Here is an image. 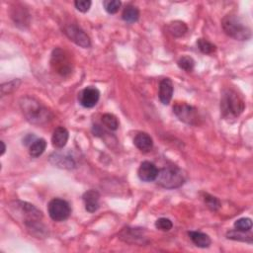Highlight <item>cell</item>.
<instances>
[{"label": "cell", "mask_w": 253, "mask_h": 253, "mask_svg": "<svg viewBox=\"0 0 253 253\" xmlns=\"http://www.w3.org/2000/svg\"><path fill=\"white\" fill-rule=\"evenodd\" d=\"M190 239L192 240V242L201 248H207L211 245L212 240L210 238V236L204 232L201 231H189L188 232Z\"/></svg>", "instance_id": "2e32d148"}, {"label": "cell", "mask_w": 253, "mask_h": 253, "mask_svg": "<svg viewBox=\"0 0 253 253\" xmlns=\"http://www.w3.org/2000/svg\"><path fill=\"white\" fill-rule=\"evenodd\" d=\"M173 227L172 222L166 218H161L156 222V228L162 231H169Z\"/></svg>", "instance_id": "4316f807"}, {"label": "cell", "mask_w": 253, "mask_h": 253, "mask_svg": "<svg viewBox=\"0 0 253 253\" xmlns=\"http://www.w3.org/2000/svg\"><path fill=\"white\" fill-rule=\"evenodd\" d=\"M100 99V91L93 86H88L82 89L78 94V101L82 107L92 108Z\"/></svg>", "instance_id": "9c48e42d"}, {"label": "cell", "mask_w": 253, "mask_h": 253, "mask_svg": "<svg viewBox=\"0 0 253 253\" xmlns=\"http://www.w3.org/2000/svg\"><path fill=\"white\" fill-rule=\"evenodd\" d=\"M49 161L57 167L64 169H73L76 165L72 158L63 154H53L49 157Z\"/></svg>", "instance_id": "5bb4252c"}, {"label": "cell", "mask_w": 253, "mask_h": 253, "mask_svg": "<svg viewBox=\"0 0 253 253\" xmlns=\"http://www.w3.org/2000/svg\"><path fill=\"white\" fill-rule=\"evenodd\" d=\"M122 18L127 23H135L139 18V11L136 6L128 5L123 11Z\"/></svg>", "instance_id": "d6986e66"}, {"label": "cell", "mask_w": 253, "mask_h": 253, "mask_svg": "<svg viewBox=\"0 0 253 253\" xmlns=\"http://www.w3.org/2000/svg\"><path fill=\"white\" fill-rule=\"evenodd\" d=\"M65 33L66 35L72 41L74 42L77 46L87 48L90 47L91 46V41L89 39V37L87 36V34L77 25L75 24H71L69 25L65 28Z\"/></svg>", "instance_id": "ba28073f"}, {"label": "cell", "mask_w": 253, "mask_h": 253, "mask_svg": "<svg viewBox=\"0 0 253 253\" xmlns=\"http://www.w3.org/2000/svg\"><path fill=\"white\" fill-rule=\"evenodd\" d=\"M158 183L165 189H175L181 187L185 182V176L181 169L176 166H166L159 170L156 179Z\"/></svg>", "instance_id": "277c9868"}, {"label": "cell", "mask_w": 253, "mask_h": 253, "mask_svg": "<svg viewBox=\"0 0 253 253\" xmlns=\"http://www.w3.org/2000/svg\"><path fill=\"white\" fill-rule=\"evenodd\" d=\"M50 66L62 76H68L72 72L73 64L70 56L66 50L58 47L54 49L50 59Z\"/></svg>", "instance_id": "5b68a950"}, {"label": "cell", "mask_w": 253, "mask_h": 253, "mask_svg": "<svg viewBox=\"0 0 253 253\" xmlns=\"http://www.w3.org/2000/svg\"><path fill=\"white\" fill-rule=\"evenodd\" d=\"M173 113L181 122L185 124L191 126H197L200 124L201 117L198 109L187 103L177 102L173 106Z\"/></svg>", "instance_id": "8992f818"}, {"label": "cell", "mask_w": 253, "mask_h": 253, "mask_svg": "<svg viewBox=\"0 0 253 253\" xmlns=\"http://www.w3.org/2000/svg\"><path fill=\"white\" fill-rule=\"evenodd\" d=\"M159 169L158 167L149 161H143L138 170V178L143 182L155 181L158 177Z\"/></svg>", "instance_id": "30bf717a"}, {"label": "cell", "mask_w": 253, "mask_h": 253, "mask_svg": "<svg viewBox=\"0 0 253 253\" xmlns=\"http://www.w3.org/2000/svg\"><path fill=\"white\" fill-rule=\"evenodd\" d=\"M134 144L141 153H149L154 147V140L146 133H138L134 138Z\"/></svg>", "instance_id": "4fadbf2b"}, {"label": "cell", "mask_w": 253, "mask_h": 253, "mask_svg": "<svg viewBox=\"0 0 253 253\" xmlns=\"http://www.w3.org/2000/svg\"><path fill=\"white\" fill-rule=\"evenodd\" d=\"M197 46L201 52L205 55H212L217 49V46L206 39H199L197 41Z\"/></svg>", "instance_id": "ffe728a7"}, {"label": "cell", "mask_w": 253, "mask_h": 253, "mask_svg": "<svg viewBox=\"0 0 253 253\" xmlns=\"http://www.w3.org/2000/svg\"><path fill=\"white\" fill-rule=\"evenodd\" d=\"M173 83L169 78H164L160 83L159 97L163 105H168L173 95Z\"/></svg>", "instance_id": "8fae6325"}, {"label": "cell", "mask_w": 253, "mask_h": 253, "mask_svg": "<svg viewBox=\"0 0 253 253\" xmlns=\"http://www.w3.org/2000/svg\"><path fill=\"white\" fill-rule=\"evenodd\" d=\"M234 228L238 231L248 232L252 229V221L249 218H241L234 223Z\"/></svg>", "instance_id": "7402d4cb"}, {"label": "cell", "mask_w": 253, "mask_h": 253, "mask_svg": "<svg viewBox=\"0 0 253 253\" xmlns=\"http://www.w3.org/2000/svg\"><path fill=\"white\" fill-rule=\"evenodd\" d=\"M245 103L242 98L232 89L223 91L221 98V112L225 119H236L244 111Z\"/></svg>", "instance_id": "7a4b0ae2"}, {"label": "cell", "mask_w": 253, "mask_h": 253, "mask_svg": "<svg viewBox=\"0 0 253 253\" xmlns=\"http://www.w3.org/2000/svg\"><path fill=\"white\" fill-rule=\"evenodd\" d=\"M177 64L181 69H183L187 72L192 71L195 68V61L191 57H188V56H184V57L180 58Z\"/></svg>", "instance_id": "603a6c76"}, {"label": "cell", "mask_w": 253, "mask_h": 253, "mask_svg": "<svg viewBox=\"0 0 253 253\" xmlns=\"http://www.w3.org/2000/svg\"><path fill=\"white\" fill-rule=\"evenodd\" d=\"M46 148V141L44 138H37L33 141V143L30 145L29 154L32 158H39L41 157Z\"/></svg>", "instance_id": "e0dca14e"}, {"label": "cell", "mask_w": 253, "mask_h": 253, "mask_svg": "<svg viewBox=\"0 0 253 253\" xmlns=\"http://www.w3.org/2000/svg\"><path fill=\"white\" fill-rule=\"evenodd\" d=\"M1 145H2V150H1V156H3V155H4V153H5V150H6V146H5V143H4V141H1Z\"/></svg>", "instance_id": "f1b7e54d"}, {"label": "cell", "mask_w": 253, "mask_h": 253, "mask_svg": "<svg viewBox=\"0 0 253 253\" xmlns=\"http://www.w3.org/2000/svg\"><path fill=\"white\" fill-rule=\"evenodd\" d=\"M101 119H102L103 125L107 129H109L110 131L118 130V128H119V121H118V119H117V117L115 115L107 113V114H104Z\"/></svg>", "instance_id": "44dd1931"}, {"label": "cell", "mask_w": 253, "mask_h": 253, "mask_svg": "<svg viewBox=\"0 0 253 253\" xmlns=\"http://www.w3.org/2000/svg\"><path fill=\"white\" fill-rule=\"evenodd\" d=\"M100 194L96 190H89L83 195V202L85 210L88 213H95L99 209Z\"/></svg>", "instance_id": "7c38bea8"}, {"label": "cell", "mask_w": 253, "mask_h": 253, "mask_svg": "<svg viewBox=\"0 0 253 253\" xmlns=\"http://www.w3.org/2000/svg\"><path fill=\"white\" fill-rule=\"evenodd\" d=\"M69 131L64 127H58L52 136V142L56 148H63L69 140Z\"/></svg>", "instance_id": "9a60e30c"}, {"label": "cell", "mask_w": 253, "mask_h": 253, "mask_svg": "<svg viewBox=\"0 0 253 253\" xmlns=\"http://www.w3.org/2000/svg\"><path fill=\"white\" fill-rule=\"evenodd\" d=\"M204 202L208 206L209 209L212 211H218L221 208V202L218 198L210 195V194H204Z\"/></svg>", "instance_id": "cb8c5ba5"}, {"label": "cell", "mask_w": 253, "mask_h": 253, "mask_svg": "<svg viewBox=\"0 0 253 253\" xmlns=\"http://www.w3.org/2000/svg\"><path fill=\"white\" fill-rule=\"evenodd\" d=\"M225 33L238 41H247L251 38V29L236 15H227L222 21Z\"/></svg>", "instance_id": "3957f363"}, {"label": "cell", "mask_w": 253, "mask_h": 253, "mask_svg": "<svg viewBox=\"0 0 253 253\" xmlns=\"http://www.w3.org/2000/svg\"><path fill=\"white\" fill-rule=\"evenodd\" d=\"M21 81L19 79H14L12 81H9L7 83H4L1 85V94L4 96L6 94H10L13 91H15L18 86L20 85Z\"/></svg>", "instance_id": "484cf974"}, {"label": "cell", "mask_w": 253, "mask_h": 253, "mask_svg": "<svg viewBox=\"0 0 253 253\" xmlns=\"http://www.w3.org/2000/svg\"><path fill=\"white\" fill-rule=\"evenodd\" d=\"M47 211L50 219L56 222H64L68 220L71 214V208L66 200L53 199L48 203Z\"/></svg>", "instance_id": "52a82bcc"}, {"label": "cell", "mask_w": 253, "mask_h": 253, "mask_svg": "<svg viewBox=\"0 0 253 253\" xmlns=\"http://www.w3.org/2000/svg\"><path fill=\"white\" fill-rule=\"evenodd\" d=\"M121 5H122V2L119 1V0H105L103 2L104 9L109 14H116L119 11Z\"/></svg>", "instance_id": "d4e9b609"}, {"label": "cell", "mask_w": 253, "mask_h": 253, "mask_svg": "<svg viewBox=\"0 0 253 253\" xmlns=\"http://www.w3.org/2000/svg\"><path fill=\"white\" fill-rule=\"evenodd\" d=\"M20 107L28 122L35 125H44L52 120V113L35 98L26 96L20 101Z\"/></svg>", "instance_id": "6da1fadb"}, {"label": "cell", "mask_w": 253, "mask_h": 253, "mask_svg": "<svg viewBox=\"0 0 253 253\" xmlns=\"http://www.w3.org/2000/svg\"><path fill=\"white\" fill-rule=\"evenodd\" d=\"M168 31L172 36L179 38L183 37L187 33L188 27L182 21H173L168 24Z\"/></svg>", "instance_id": "ac0fdd59"}, {"label": "cell", "mask_w": 253, "mask_h": 253, "mask_svg": "<svg viewBox=\"0 0 253 253\" xmlns=\"http://www.w3.org/2000/svg\"><path fill=\"white\" fill-rule=\"evenodd\" d=\"M91 4H92V2L90 1V0H76V1L74 2L75 8L82 13H86L87 11H89Z\"/></svg>", "instance_id": "83f0119b"}]
</instances>
